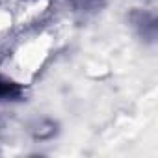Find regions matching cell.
<instances>
[{
  "label": "cell",
  "mask_w": 158,
  "mask_h": 158,
  "mask_svg": "<svg viewBox=\"0 0 158 158\" xmlns=\"http://www.w3.org/2000/svg\"><path fill=\"white\" fill-rule=\"evenodd\" d=\"M21 93L19 86L10 82V80H4V78H0V97L2 99H10V97H17Z\"/></svg>",
  "instance_id": "obj_1"
}]
</instances>
